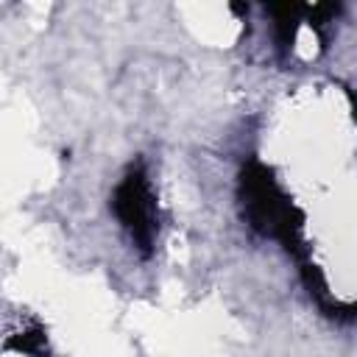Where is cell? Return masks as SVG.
<instances>
[{"mask_svg":"<svg viewBox=\"0 0 357 357\" xmlns=\"http://www.w3.org/2000/svg\"><path fill=\"white\" fill-rule=\"evenodd\" d=\"M240 204L248 226L265 237L279 240L301 262L304 271L310 251L304 240V215L273 178V170L257 159L248 162L240 173Z\"/></svg>","mask_w":357,"mask_h":357,"instance_id":"1","label":"cell"},{"mask_svg":"<svg viewBox=\"0 0 357 357\" xmlns=\"http://www.w3.org/2000/svg\"><path fill=\"white\" fill-rule=\"evenodd\" d=\"M112 209L123 229L131 234L137 248L142 254H151L153 240H156V201L153 190L148 181V173L142 165H131L126 176L120 178L114 195H112Z\"/></svg>","mask_w":357,"mask_h":357,"instance_id":"2","label":"cell"},{"mask_svg":"<svg viewBox=\"0 0 357 357\" xmlns=\"http://www.w3.org/2000/svg\"><path fill=\"white\" fill-rule=\"evenodd\" d=\"M271 17H273V31H276V45L279 50H290L293 42H296V31H298V22L304 20V11L307 6H296V3H282V6H268L265 8Z\"/></svg>","mask_w":357,"mask_h":357,"instance_id":"3","label":"cell"}]
</instances>
